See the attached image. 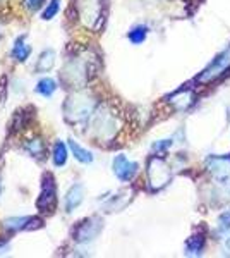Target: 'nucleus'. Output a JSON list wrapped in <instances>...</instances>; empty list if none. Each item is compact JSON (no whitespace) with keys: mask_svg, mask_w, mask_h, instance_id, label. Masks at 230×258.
<instances>
[{"mask_svg":"<svg viewBox=\"0 0 230 258\" xmlns=\"http://www.w3.org/2000/svg\"><path fill=\"white\" fill-rule=\"evenodd\" d=\"M52 159H53V164H55L57 167L65 165V162H67V147H65L62 141H57V143L53 145Z\"/></svg>","mask_w":230,"mask_h":258,"instance_id":"15","label":"nucleus"},{"mask_svg":"<svg viewBox=\"0 0 230 258\" xmlns=\"http://www.w3.org/2000/svg\"><path fill=\"white\" fill-rule=\"evenodd\" d=\"M55 64V52L53 50H45L40 55L38 64H36V73H48L50 69Z\"/></svg>","mask_w":230,"mask_h":258,"instance_id":"13","label":"nucleus"},{"mask_svg":"<svg viewBox=\"0 0 230 258\" xmlns=\"http://www.w3.org/2000/svg\"><path fill=\"white\" fill-rule=\"evenodd\" d=\"M137 172V164L131 162L125 155H117L114 159V174L120 181L127 182L134 177V174Z\"/></svg>","mask_w":230,"mask_h":258,"instance_id":"8","label":"nucleus"},{"mask_svg":"<svg viewBox=\"0 0 230 258\" xmlns=\"http://www.w3.org/2000/svg\"><path fill=\"white\" fill-rule=\"evenodd\" d=\"M170 147V141L169 140H163V141H158V143L153 145V150L155 152H163V150H167Z\"/></svg>","mask_w":230,"mask_h":258,"instance_id":"21","label":"nucleus"},{"mask_svg":"<svg viewBox=\"0 0 230 258\" xmlns=\"http://www.w3.org/2000/svg\"><path fill=\"white\" fill-rule=\"evenodd\" d=\"M43 4V0H24V6L28 7L29 11H38Z\"/></svg>","mask_w":230,"mask_h":258,"instance_id":"20","label":"nucleus"},{"mask_svg":"<svg viewBox=\"0 0 230 258\" xmlns=\"http://www.w3.org/2000/svg\"><path fill=\"white\" fill-rule=\"evenodd\" d=\"M36 209L43 214H52L57 209V186L55 179L50 172L43 176V184H41V193L36 202Z\"/></svg>","mask_w":230,"mask_h":258,"instance_id":"3","label":"nucleus"},{"mask_svg":"<svg viewBox=\"0 0 230 258\" xmlns=\"http://www.w3.org/2000/svg\"><path fill=\"white\" fill-rule=\"evenodd\" d=\"M4 226L9 231H35V229L43 227V220L40 217H31V215H23V217H9L4 220Z\"/></svg>","mask_w":230,"mask_h":258,"instance_id":"7","label":"nucleus"},{"mask_svg":"<svg viewBox=\"0 0 230 258\" xmlns=\"http://www.w3.org/2000/svg\"><path fill=\"white\" fill-rule=\"evenodd\" d=\"M115 126H117V120L114 117V114L105 109L95 110L90 117V127L93 129V135L98 140L112 138L115 133Z\"/></svg>","mask_w":230,"mask_h":258,"instance_id":"1","label":"nucleus"},{"mask_svg":"<svg viewBox=\"0 0 230 258\" xmlns=\"http://www.w3.org/2000/svg\"><path fill=\"white\" fill-rule=\"evenodd\" d=\"M146 35H148V28L146 26H134L131 31H129L127 36L134 45H139L146 40Z\"/></svg>","mask_w":230,"mask_h":258,"instance_id":"17","label":"nucleus"},{"mask_svg":"<svg viewBox=\"0 0 230 258\" xmlns=\"http://www.w3.org/2000/svg\"><path fill=\"white\" fill-rule=\"evenodd\" d=\"M69 148H70V152H72L74 159L79 160L81 164H91V162H93V155H91L90 150L83 148L76 140H69Z\"/></svg>","mask_w":230,"mask_h":258,"instance_id":"12","label":"nucleus"},{"mask_svg":"<svg viewBox=\"0 0 230 258\" xmlns=\"http://www.w3.org/2000/svg\"><path fill=\"white\" fill-rule=\"evenodd\" d=\"M93 114V103L88 97L72 95L65 103V119L70 122H83L88 120Z\"/></svg>","mask_w":230,"mask_h":258,"instance_id":"2","label":"nucleus"},{"mask_svg":"<svg viewBox=\"0 0 230 258\" xmlns=\"http://www.w3.org/2000/svg\"><path fill=\"white\" fill-rule=\"evenodd\" d=\"M102 227H103V224L98 217L86 219L85 222H81L76 227V231H74V239H76L78 243H88V241H93L96 236H98V232L102 231Z\"/></svg>","mask_w":230,"mask_h":258,"instance_id":"6","label":"nucleus"},{"mask_svg":"<svg viewBox=\"0 0 230 258\" xmlns=\"http://www.w3.org/2000/svg\"><path fill=\"white\" fill-rule=\"evenodd\" d=\"M55 90H57V83L52 78H43L36 85V91H38L41 97H52L55 93Z\"/></svg>","mask_w":230,"mask_h":258,"instance_id":"16","label":"nucleus"},{"mask_svg":"<svg viewBox=\"0 0 230 258\" xmlns=\"http://www.w3.org/2000/svg\"><path fill=\"white\" fill-rule=\"evenodd\" d=\"M78 12L83 24L91 30H95L102 21V7H100L98 0H79Z\"/></svg>","mask_w":230,"mask_h":258,"instance_id":"4","label":"nucleus"},{"mask_svg":"<svg viewBox=\"0 0 230 258\" xmlns=\"http://www.w3.org/2000/svg\"><path fill=\"white\" fill-rule=\"evenodd\" d=\"M228 64H230V50H227V52L221 53L218 59H215V62H213L210 68L204 71L203 80H211V78H215L216 74H218L220 71H223Z\"/></svg>","mask_w":230,"mask_h":258,"instance_id":"9","label":"nucleus"},{"mask_svg":"<svg viewBox=\"0 0 230 258\" xmlns=\"http://www.w3.org/2000/svg\"><path fill=\"white\" fill-rule=\"evenodd\" d=\"M148 181L155 189L165 186L170 181V170L160 159H151L148 164Z\"/></svg>","mask_w":230,"mask_h":258,"instance_id":"5","label":"nucleus"},{"mask_svg":"<svg viewBox=\"0 0 230 258\" xmlns=\"http://www.w3.org/2000/svg\"><path fill=\"white\" fill-rule=\"evenodd\" d=\"M58 11H60V0H50V2L47 4V9H45L43 14H41V19L43 21L53 19Z\"/></svg>","mask_w":230,"mask_h":258,"instance_id":"19","label":"nucleus"},{"mask_svg":"<svg viewBox=\"0 0 230 258\" xmlns=\"http://www.w3.org/2000/svg\"><path fill=\"white\" fill-rule=\"evenodd\" d=\"M203 249V236H192L186 244V253L189 255H199Z\"/></svg>","mask_w":230,"mask_h":258,"instance_id":"18","label":"nucleus"},{"mask_svg":"<svg viewBox=\"0 0 230 258\" xmlns=\"http://www.w3.org/2000/svg\"><path fill=\"white\" fill-rule=\"evenodd\" d=\"M24 150L29 153L31 157H35V159L41 160L45 157V145L41 140H28L26 143H24Z\"/></svg>","mask_w":230,"mask_h":258,"instance_id":"14","label":"nucleus"},{"mask_svg":"<svg viewBox=\"0 0 230 258\" xmlns=\"http://www.w3.org/2000/svg\"><path fill=\"white\" fill-rule=\"evenodd\" d=\"M83 197H85L83 186L74 184L72 188L67 191V195H65V212H72L74 209H78L83 202Z\"/></svg>","mask_w":230,"mask_h":258,"instance_id":"10","label":"nucleus"},{"mask_svg":"<svg viewBox=\"0 0 230 258\" xmlns=\"http://www.w3.org/2000/svg\"><path fill=\"white\" fill-rule=\"evenodd\" d=\"M29 53H31V47L26 43V36H21V38L16 40L14 47H12V59L18 60V62H24L29 57Z\"/></svg>","mask_w":230,"mask_h":258,"instance_id":"11","label":"nucleus"},{"mask_svg":"<svg viewBox=\"0 0 230 258\" xmlns=\"http://www.w3.org/2000/svg\"><path fill=\"white\" fill-rule=\"evenodd\" d=\"M0 2H4V0H0Z\"/></svg>","mask_w":230,"mask_h":258,"instance_id":"22","label":"nucleus"}]
</instances>
